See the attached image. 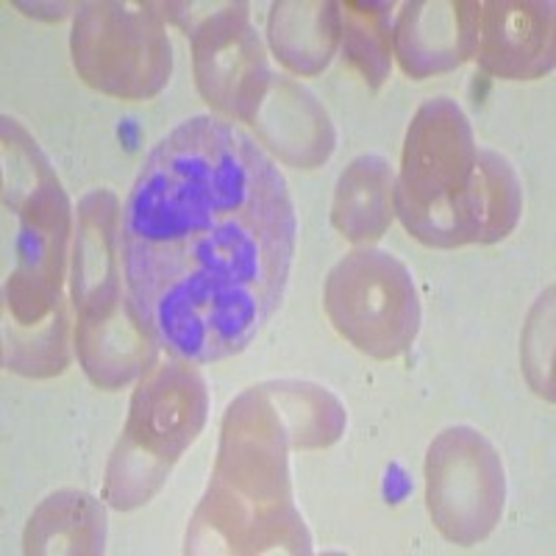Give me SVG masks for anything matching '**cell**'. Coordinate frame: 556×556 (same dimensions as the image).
<instances>
[{"instance_id":"7a4b0ae2","label":"cell","mask_w":556,"mask_h":556,"mask_svg":"<svg viewBox=\"0 0 556 556\" xmlns=\"http://www.w3.org/2000/svg\"><path fill=\"white\" fill-rule=\"evenodd\" d=\"M392 212L429 248L504 240L523 212V184L498 151L476 146L459 103L434 98L412 121Z\"/></svg>"},{"instance_id":"277c9868","label":"cell","mask_w":556,"mask_h":556,"mask_svg":"<svg viewBox=\"0 0 556 556\" xmlns=\"http://www.w3.org/2000/svg\"><path fill=\"white\" fill-rule=\"evenodd\" d=\"M429 513L451 543L484 540L504 513V465L486 437L456 426L429 448Z\"/></svg>"},{"instance_id":"9c48e42d","label":"cell","mask_w":556,"mask_h":556,"mask_svg":"<svg viewBox=\"0 0 556 556\" xmlns=\"http://www.w3.org/2000/svg\"><path fill=\"white\" fill-rule=\"evenodd\" d=\"M295 12H287V7L273 9L270 20V37L273 48L281 56V62L290 64L295 73H317L329 64L331 53L337 45V20L340 14L331 3H304L298 7L292 3Z\"/></svg>"},{"instance_id":"5b68a950","label":"cell","mask_w":556,"mask_h":556,"mask_svg":"<svg viewBox=\"0 0 556 556\" xmlns=\"http://www.w3.org/2000/svg\"><path fill=\"white\" fill-rule=\"evenodd\" d=\"M473 56L501 78L529 81L545 76L554 67V7L481 3Z\"/></svg>"},{"instance_id":"ba28073f","label":"cell","mask_w":556,"mask_h":556,"mask_svg":"<svg viewBox=\"0 0 556 556\" xmlns=\"http://www.w3.org/2000/svg\"><path fill=\"white\" fill-rule=\"evenodd\" d=\"M392 187L395 178L384 159H356L337 184L334 226L354 242L384 235L392 220Z\"/></svg>"},{"instance_id":"8992f818","label":"cell","mask_w":556,"mask_h":556,"mask_svg":"<svg viewBox=\"0 0 556 556\" xmlns=\"http://www.w3.org/2000/svg\"><path fill=\"white\" fill-rule=\"evenodd\" d=\"M265 53L256 31L248 26L245 12L240 20L235 14H220V17L203 23V28L195 37V62H198V84L201 92L215 101L226 112L237 117H248L245 103L260 106L262 92L253 89L242 76H251L253 81L267 84L265 73Z\"/></svg>"},{"instance_id":"3957f363","label":"cell","mask_w":556,"mask_h":556,"mask_svg":"<svg viewBox=\"0 0 556 556\" xmlns=\"http://www.w3.org/2000/svg\"><path fill=\"white\" fill-rule=\"evenodd\" d=\"M334 329L362 354L395 359L420 331V298L409 267L379 248H359L331 267L323 292Z\"/></svg>"},{"instance_id":"6da1fadb","label":"cell","mask_w":556,"mask_h":556,"mask_svg":"<svg viewBox=\"0 0 556 556\" xmlns=\"http://www.w3.org/2000/svg\"><path fill=\"white\" fill-rule=\"evenodd\" d=\"M295 237L285 173L245 131L212 114L178 123L123 206L137 323L192 365L242 354L285 301Z\"/></svg>"},{"instance_id":"30bf717a","label":"cell","mask_w":556,"mask_h":556,"mask_svg":"<svg viewBox=\"0 0 556 556\" xmlns=\"http://www.w3.org/2000/svg\"><path fill=\"white\" fill-rule=\"evenodd\" d=\"M342 42L348 59L359 64L374 87L390 73V12L387 3H348L342 7Z\"/></svg>"},{"instance_id":"52a82bcc","label":"cell","mask_w":556,"mask_h":556,"mask_svg":"<svg viewBox=\"0 0 556 556\" xmlns=\"http://www.w3.org/2000/svg\"><path fill=\"white\" fill-rule=\"evenodd\" d=\"M479 9L481 3H409L395 31L401 67L426 78L473 56Z\"/></svg>"}]
</instances>
